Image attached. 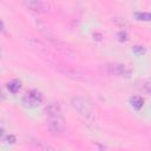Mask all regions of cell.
I'll return each instance as SVG.
<instances>
[{"instance_id":"cell-1","label":"cell","mask_w":151,"mask_h":151,"mask_svg":"<svg viewBox=\"0 0 151 151\" xmlns=\"http://www.w3.org/2000/svg\"><path fill=\"white\" fill-rule=\"evenodd\" d=\"M71 105L84 120L92 122L94 119V107L90 98L84 96H74L71 99Z\"/></svg>"},{"instance_id":"cell-2","label":"cell","mask_w":151,"mask_h":151,"mask_svg":"<svg viewBox=\"0 0 151 151\" xmlns=\"http://www.w3.org/2000/svg\"><path fill=\"white\" fill-rule=\"evenodd\" d=\"M47 127L51 134L53 136H61L66 130V122L63 116H53L47 117Z\"/></svg>"},{"instance_id":"cell-3","label":"cell","mask_w":151,"mask_h":151,"mask_svg":"<svg viewBox=\"0 0 151 151\" xmlns=\"http://www.w3.org/2000/svg\"><path fill=\"white\" fill-rule=\"evenodd\" d=\"M21 103L27 109H34L38 107L41 103H42V94L41 92H39L38 90H29L27 91L22 98H21Z\"/></svg>"},{"instance_id":"cell-4","label":"cell","mask_w":151,"mask_h":151,"mask_svg":"<svg viewBox=\"0 0 151 151\" xmlns=\"http://www.w3.org/2000/svg\"><path fill=\"white\" fill-rule=\"evenodd\" d=\"M54 66L60 73L65 74L66 77H70L74 80H81V81L87 80L86 74L84 72H81L80 70H78V68H74V67H71V66H67V65H61V64H58V63L54 64Z\"/></svg>"},{"instance_id":"cell-5","label":"cell","mask_w":151,"mask_h":151,"mask_svg":"<svg viewBox=\"0 0 151 151\" xmlns=\"http://www.w3.org/2000/svg\"><path fill=\"white\" fill-rule=\"evenodd\" d=\"M106 73L110 76H116V77H129L131 74V70L126 67L124 64L119 63H111L105 65Z\"/></svg>"},{"instance_id":"cell-6","label":"cell","mask_w":151,"mask_h":151,"mask_svg":"<svg viewBox=\"0 0 151 151\" xmlns=\"http://www.w3.org/2000/svg\"><path fill=\"white\" fill-rule=\"evenodd\" d=\"M24 5L37 13H48L51 9V5L48 2L45 1H40V0H26L24 1Z\"/></svg>"},{"instance_id":"cell-7","label":"cell","mask_w":151,"mask_h":151,"mask_svg":"<svg viewBox=\"0 0 151 151\" xmlns=\"http://www.w3.org/2000/svg\"><path fill=\"white\" fill-rule=\"evenodd\" d=\"M44 113L47 117H53V116H63V111L61 107L58 103H50L48 105L45 106L44 109Z\"/></svg>"},{"instance_id":"cell-8","label":"cell","mask_w":151,"mask_h":151,"mask_svg":"<svg viewBox=\"0 0 151 151\" xmlns=\"http://www.w3.org/2000/svg\"><path fill=\"white\" fill-rule=\"evenodd\" d=\"M144 98L140 97V96H133L130 98V105L134 109V110H140L143 106H144Z\"/></svg>"},{"instance_id":"cell-9","label":"cell","mask_w":151,"mask_h":151,"mask_svg":"<svg viewBox=\"0 0 151 151\" xmlns=\"http://www.w3.org/2000/svg\"><path fill=\"white\" fill-rule=\"evenodd\" d=\"M7 88H8V91H9L11 93H17V92L21 88V83H20V80L13 79V80L8 81V83H7Z\"/></svg>"},{"instance_id":"cell-10","label":"cell","mask_w":151,"mask_h":151,"mask_svg":"<svg viewBox=\"0 0 151 151\" xmlns=\"http://www.w3.org/2000/svg\"><path fill=\"white\" fill-rule=\"evenodd\" d=\"M134 17L137 20H140V21H151V13L150 12H136Z\"/></svg>"},{"instance_id":"cell-11","label":"cell","mask_w":151,"mask_h":151,"mask_svg":"<svg viewBox=\"0 0 151 151\" xmlns=\"http://www.w3.org/2000/svg\"><path fill=\"white\" fill-rule=\"evenodd\" d=\"M132 52H133L136 55H142V54H144V53L146 52V50H145V47H143V46L136 45V46L132 47Z\"/></svg>"},{"instance_id":"cell-12","label":"cell","mask_w":151,"mask_h":151,"mask_svg":"<svg viewBox=\"0 0 151 151\" xmlns=\"http://www.w3.org/2000/svg\"><path fill=\"white\" fill-rule=\"evenodd\" d=\"M117 37H118V40L122 41V42H124V41L127 40V33L125 31H119L118 34H117Z\"/></svg>"},{"instance_id":"cell-13","label":"cell","mask_w":151,"mask_h":151,"mask_svg":"<svg viewBox=\"0 0 151 151\" xmlns=\"http://www.w3.org/2000/svg\"><path fill=\"white\" fill-rule=\"evenodd\" d=\"M4 140H5L6 143H8V144H14V143L17 142V138H15L14 134H7V136H5Z\"/></svg>"},{"instance_id":"cell-14","label":"cell","mask_w":151,"mask_h":151,"mask_svg":"<svg viewBox=\"0 0 151 151\" xmlns=\"http://www.w3.org/2000/svg\"><path fill=\"white\" fill-rule=\"evenodd\" d=\"M144 90H145L147 93L151 94V80L145 81V84H144Z\"/></svg>"},{"instance_id":"cell-15","label":"cell","mask_w":151,"mask_h":151,"mask_svg":"<svg viewBox=\"0 0 151 151\" xmlns=\"http://www.w3.org/2000/svg\"><path fill=\"white\" fill-rule=\"evenodd\" d=\"M113 21H114V22H117V24H119L120 26H123V25H126V24H127V22H126L124 19H122V18H114V19H113Z\"/></svg>"},{"instance_id":"cell-16","label":"cell","mask_w":151,"mask_h":151,"mask_svg":"<svg viewBox=\"0 0 151 151\" xmlns=\"http://www.w3.org/2000/svg\"><path fill=\"white\" fill-rule=\"evenodd\" d=\"M93 38H94L96 40H100V39H101V34H100V33H94V34H93Z\"/></svg>"},{"instance_id":"cell-17","label":"cell","mask_w":151,"mask_h":151,"mask_svg":"<svg viewBox=\"0 0 151 151\" xmlns=\"http://www.w3.org/2000/svg\"><path fill=\"white\" fill-rule=\"evenodd\" d=\"M1 32H2V33H6V28H5V22H4V20H1Z\"/></svg>"}]
</instances>
